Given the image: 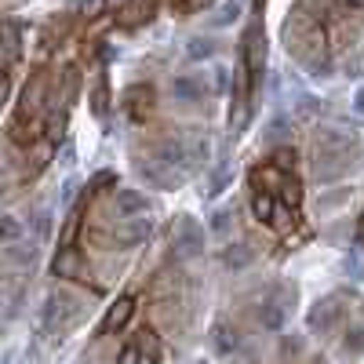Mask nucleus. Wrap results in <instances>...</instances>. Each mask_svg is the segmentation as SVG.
I'll list each match as a JSON object with an SVG mask.
<instances>
[{
  "label": "nucleus",
  "mask_w": 364,
  "mask_h": 364,
  "mask_svg": "<svg viewBox=\"0 0 364 364\" xmlns=\"http://www.w3.org/2000/svg\"><path fill=\"white\" fill-rule=\"evenodd\" d=\"M343 350L346 353H364V328H353L350 331V339L343 343Z\"/></svg>",
  "instance_id": "nucleus-11"
},
{
  "label": "nucleus",
  "mask_w": 364,
  "mask_h": 364,
  "mask_svg": "<svg viewBox=\"0 0 364 364\" xmlns=\"http://www.w3.org/2000/svg\"><path fill=\"white\" fill-rule=\"evenodd\" d=\"M117 364H146V360H142L139 346H124V350H120V357H117Z\"/></svg>",
  "instance_id": "nucleus-12"
},
{
  "label": "nucleus",
  "mask_w": 364,
  "mask_h": 364,
  "mask_svg": "<svg viewBox=\"0 0 364 364\" xmlns=\"http://www.w3.org/2000/svg\"><path fill=\"white\" fill-rule=\"evenodd\" d=\"M175 4H178V8H193V0H175Z\"/></svg>",
  "instance_id": "nucleus-13"
},
{
  "label": "nucleus",
  "mask_w": 364,
  "mask_h": 364,
  "mask_svg": "<svg viewBox=\"0 0 364 364\" xmlns=\"http://www.w3.org/2000/svg\"><path fill=\"white\" fill-rule=\"evenodd\" d=\"M284 299H288V291H277L266 306H262V328H269V331H277L281 324H284V317H288V306H284Z\"/></svg>",
  "instance_id": "nucleus-5"
},
{
  "label": "nucleus",
  "mask_w": 364,
  "mask_h": 364,
  "mask_svg": "<svg viewBox=\"0 0 364 364\" xmlns=\"http://www.w3.org/2000/svg\"><path fill=\"white\" fill-rule=\"evenodd\" d=\"M117 211L124 219H132V215H139V211H146V200L139 193H132V190H120L117 193Z\"/></svg>",
  "instance_id": "nucleus-9"
},
{
  "label": "nucleus",
  "mask_w": 364,
  "mask_h": 364,
  "mask_svg": "<svg viewBox=\"0 0 364 364\" xmlns=\"http://www.w3.org/2000/svg\"><path fill=\"white\" fill-rule=\"evenodd\" d=\"M135 346H139V353H142L146 364H157V360H161V339H157V331H154V328H142Z\"/></svg>",
  "instance_id": "nucleus-7"
},
{
  "label": "nucleus",
  "mask_w": 364,
  "mask_h": 364,
  "mask_svg": "<svg viewBox=\"0 0 364 364\" xmlns=\"http://www.w3.org/2000/svg\"><path fill=\"white\" fill-rule=\"evenodd\" d=\"M360 237H364V230H360Z\"/></svg>",
  "instance_id": "nucleus-15"
},
{
  "label": "nucleus",
  "mask_w": 364,
  "mask_h": 364,
  "mask_svg": "<svg viewBox=\"0 0 364 364\" xmlns=\"http://www.w3.org/2000/svg\"><path fill=\"white\" fill-rule=\"evenodd\" d=\"M200 245H204V240H200L197 226H193V223H182L178 233H175V255H178V259H190V255L200 252Z\"/></svg>",
  "instance_id": "nucleus-3"
},
{
  "label": "nucleus",
  "mask_w": 364,
  "mask_h": 364,
  "mask_svg": "<svg viewBox=\"0 0 364 364\" xmlns=\"http://www.w3.org/2000/svg\"><path fill=\"white\" fill-rule=\"evenodd\" d=\"M44 91H48V80H44V77H33V84L26 87V95H22V102H18V120H26L29 113H37V109H41Z\"/></svg>",
  "instance_id": "nucleus-4"
},
{
  "label": "nucleus",
  "mask_w": 364,
  "mask_h": 364,
  "mask_svg": "<svg viewBox=\"0 0 364 364\" xmlns=\"http://www.w3.org/2000/svg\"><path fill=\"white\" fill-rule=\"evenodd\" d=\"M51 269H55V277H77V269H80V255H77L73 248H58V255H55Z\"/></svg>",
  "instance_id": "nucleus-8"
},
{
  "label": "nucleus",
  "mask_w": 364,
  "mask_h": 364,
  "mask_svg": "<svg viewBox=\"0 0 364 364\" xmlns=\"http://www.w3.org/2000/svg\"><path fill=\"white\" fill-rule=\"evenodd\" d=\"M132 314H135V299H132V295H120L113 306L106 310V317H102V336H109V331H120V328L132 321Z\"/></svg>",
  "instance_id": "nucleus-2"
},
{
  "label": "nucleus",
  "mask_w": 364,
  "mask_h": 364,
  "mask_svg": "<svg viewBox=\"0 0 364 364\" xmlns=\"http://www.w3.org/2000/svg\"><path fill=\"white\" fill-rule=\"evenodd\" d=\"M252 215L266 226H273V215H277V200H273L269 190H255L252 193Z\"/></svg>",
  "instance_id": "nucleus-6"
},
{
  "label": "nucleus",
  "mask_w": 364,
  "mask_h": 364,
  "mask_svg": "<svg viewBox=\"0 0 364 364\" xmlns=\"http://www.w3.org/2000/svg\"><path fill=\"white\" fill-rule=\"evenodd\" d=\"M350 4H357V8H364V0H350Z\"/></svg>",
  "instance_id": "nucleus-14"
},
{
  "label": "nucleus",
  "mask_w": 364,
  "mask_h": 364,
  "mask_svg": "<svg viewBox=\"0 0 364 364\" xmlns=\"http://www.w3.org/2000/svg\"><path fill=\"white\" fill-rule=\"evenodd\" d=\"M284 200H288L291 208H299V200H302V190H299L295 175H288V178H284Z\"/></svg>",
  "instance_id": "nucleus-10"
},
{
  "label": "nucleus",
  "mask_w": 364,
  "mask_h": 364,
  "mask_svg": "<svg viewBox=\"0 0 364 364\" xmlns=\"http://www.w3.org/2000/svg\"><path fill=\"white\" fill-rule=\"evenodd\" d=\"M336 302H339L336 295L317 299V302H314V310H310V317H306V321H310V328H314V331H321V336L339 324V306H336Z\"/></svg>",
  "instance_id": "nucleus-1"
}]
</instances>
